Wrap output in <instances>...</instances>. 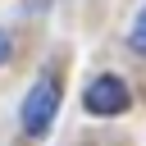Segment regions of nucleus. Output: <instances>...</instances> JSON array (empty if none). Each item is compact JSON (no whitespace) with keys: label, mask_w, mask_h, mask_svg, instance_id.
<instances>
[{"label":"nucleus","mask_w":146,"mask_h":146,"mask_svg":"<svg viewBox=\"0 0 146 146\" xmlns=\"http://www.w3.org/2000/svg\"><path fill=\"white\" fill-rule=\"evenodd\" d=\"M55 110H59V78L46 73V78H36V87L23 100V128L32 137H46V128L55 123Z\"/></svg>","instance_id":"nucleus-1"},{"label":"nucleus","mask_w":146,"mask_h":146,"mask_svg":"<svg viewBox=\"0 0 146 146\" xmlns=\"http://www.w3.org/2000/svg\"><path fill=\"white\" fill-rule=\"evenodd\" d=\"M82 105H87L91 114H123V110H128V87H123V78H114V73L91 78V87L82 91Z\"/></svg>","instance_id":"nucleus-2"},{"label":"nucleus","mask_w":146,"mask_h":146,"mask_svg":"<svg viewBox=\"0 0 146 146\" xmlns=\"http://www.w3.org/2000/svg\"><path fill=\"white\" fill-rule=\"evenodd\" d=\"M128 41H132V50H137V55H146V9H141V18L132 23V36H128Z\"/></svg>","instance_id":"nucleus-3"},{"label":"nucleus","mask_w":146,"mask_h":146,"mask_svg":"<svg viewBox=\"0 0 146 146\" xmlns=\"http://www.w3.org/2000/svg\"><path fill=\"white\" fill-rule=\"evenodd\" d=\"M5 59H9V36L0 32V64H5Z\"/></svg>","instance_id":"nucleus-4"}]
</instances>
